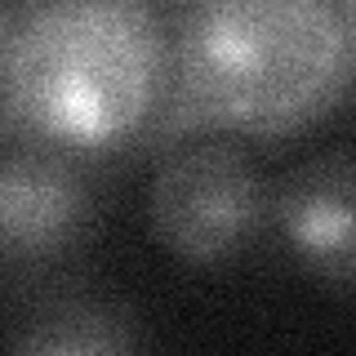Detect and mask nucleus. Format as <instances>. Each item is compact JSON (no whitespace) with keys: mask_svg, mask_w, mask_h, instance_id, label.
I'll return each instance as SVG.
<instances>
[{"mask_svg":"<svg viewBox=\"0 0 356 356\" xmlns=\"http://www.w3.org/2000/svg\"><path fill=\"white\" fill-rule=\"evenodd\" d=\"M356 14L343 0H205L170 31V89L147 134L285 138L343 103Z\"/></svg>","mask_w":356,"mask_h":356,"instance_id":"f257e3e1","label":"nucleus"},{"mask_svg":"<svg viewBox=\"0 0 356 356\" xmlns=\"http://www.w3.org/2000/svg\"><path fill=\"white\" fill-rule=\"evenodd\" d=\"M170 89V27L138 0L22 9L0 58L9 129L72 156L147 138Z\"/></svg>","mask_w":356,"mask_h":356,"instance_id":"f03ea898","label":"nucleus"},{"mask_svg":"<svg viewBox=\"0 0 356 356\" xmlns=\"http://www.w3.org/2000/svg\"><path fill=\"white\" fill-rule=\"evenodd\" d=\"M5 120V116H0ZM94 170L72 152L0 129V276L31 281L85 250L98 222Z\"/></svg>","mask_w":356,"mask_h":356,"instance_id":"7ed1b4c3","label":"nucleus"},{"mask_svg":"<svg viewBox=\"0 0 356 356\" xmlns=\"http://www.w3.org/2000/svg\"><path fill=\"white\" fill-rule=\"evenodd\" d=\"M147 214L170 254L200 267L250 250L267 222V183L232 143H187L156 165Z\"/></svg>","mask_w":356,"mask_h":356,"instance_id":"20e7f679","label":"nucleus"},{"mask_svg":"<svg viewBox=\"0 0 356 356\" xmlns=\"http://www.w3.org/2000/svg\"><path fill=\"white\" fill-rule=\"evenodd\" d=\"M352 152L334 147L303 161L276 192V227L298 263L334 289H348L356 272L352 236Z\"/></svg>","mask_w":356,"mask_h":356,"instance_id":"39448f33","label":"nucleus"},{"mask_svg":"<svg viewBox=\"0 0 356 356\" xmlns=\"http://www.w3.org/2000/svg\"><path fill=\"white\" fill-rule=\"evenodd\" d=\"M5 356H143V334L111 298L63 294L22 321Z\"/></svg>","mask_w":356,"mask_h":356,"instance_id":"423d86ee","label":"nucleus"},{"mask_svg":"<svg viewBox=\"0 0 356 356\" xmlns=\"http://www.w3.org/2000/svg\"><path fill=\"white\" fill-rule=\"evenodd\" d=\"M14 9H5V5H0V58H5V44H9V31H14Z\"/></svg>","mask_w":356,"mask_h":356,"instance_id":"0eeeda50","label":"nucleus"}]
</instances>
